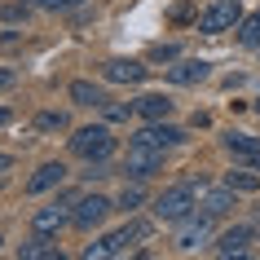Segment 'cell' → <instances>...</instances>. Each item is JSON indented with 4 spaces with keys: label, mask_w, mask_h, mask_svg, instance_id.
<instances>
[{
    "label": "cell",
    "mask_w": 260,
    "mask_h": 260,
    "mask_svg": "<svg viewBox=\"0 0 260 260\" xmlns=\"http://www.w3.org/2000/svg\"><path fill=\"white\" fill-rule=\"evenodd\" d=\"M71 150L80 154L84 164H106L110 154H115V137H110L106 123H88V128H80L71 137Z\"/></svg>",
    "instance_id": "obj_1"
},
{
    "label": "cell",
    "mask_w": 260,
    "mask_h": 260,
    "mask_svg": "<svg viewBox=\"0 0 260 260\" xmlns=\"http://www.w3.org/2000/svg\"><path fill=\"white\" fill-rule=\"evenodd\" d=\"M194 190H199L194 181H181V185L164 190L159 199H154V216H159V220H172V225H181L185 216H194V207H199Z\"/></svg>",
    "instance_id": "obj_2"
},
{
    "label": "cell",
    "mask_w": 260,
    "mask_h": 260,
    "mask_svg": "<svg viewBox=\"0 0 260 260\" xmlns=\"http://www.w3.org/2000/svg\"><path fill=\"white\" fill-rule=\"evenodd\" d=\"M146 234H150V225H146V220H128L123 230L106 234L102 243H88V247H84V260H102V256H123V251H128L133 243H141Z\"/></svg>",
    "instance_id": "obj_3"
},
{
    "label": "cell",
    "mask_w": 260,
    "mask_h": 260,
    "mask_svg": "<svg viewBox=\"0 0 260 260\" xmlns=\"http://www.w3.org/2000/svg\"><path fill=\"white\" fill-rule=\"evenodd\" d=\"M238 22H243V5H238V0H212L203 14H199V31H203V36L234 31Z\"/></svg>",
    "instance_id": "obj_4"
},
{
    "label": "cell",
    "mask_w": 260,
    "mask_h": 260,
    "mask_svg": "<svg viewBox=\"0 0 260 260\" xmlns=\"http://www.w3.org/2000/svg\"><path fill=\"white\" fill-rule=\"evenodd\" d=\"M110 199H102V194H84V199H75V212H71V225L75 230H93V225H102V220L110 216Z\"/></svg>",
    "instance_id": "obj_5"
},
{
    "label": "cell",
    "mask_w": 260,
    "mask_h": 260,
    "mask_svg": "<svg viewBox=\"0 0 260 260\" xmlns=\"http://www.w3.org/2000/svg\"><path fill=\"white\" fill-rule=\"evenodd\" d=\"M133 141H146V146H154V150H168V146H181L185 133H181L177 123H168V119H150Z\"/></svg>",
    "instance_id": "obj_6"
},
{
    "label": "cell",
    "mask_w": 260,
    "mask_h": 260,
    "mask_svg": "<svg viewBox=\"0 0 260 260\" xmlns=\"http://www.w3.org/2000/svg\"><path fill=\"white\" fill-rule=\"evenodd\" d=\"M159 168H164V150H154L146 141H133L128 146V172L133 177H154Z\"/></svg>",
    "instance_id": "obj_7"
},
{
    "label": "cell",
    "mask_w": 260,
    "mask_h": 260,
    "mask_svg": "<svg viewBox=\"0 0 260 260\" xmlns=\"http://www.w3.org/2000/svg\"><path fill=\"white\" fill-rule=\"evenodd\" d=\"M212 220H216V216H207V212H203V216H185V220H181V230H177V247H181V251H194L199 243H207Z\"/></svg>",
    "instance_id": "obj_8"
},
{
    "label": "cell",
    "mask_w": 260,
    "mask_h": 260,
    "mask_svg": "<svg viewBox=\"0 0 260 260\" xmlns=\"http://www.w3.org/2000/svg\"><path fill=\"white\" fill-rule=\"evenodd\" d=\"M102 75L110 84H141L146 80V67H141L137 57H110L106 67H102Z\"/></svg>",
    "instance_id": "obj_9"
},
{
    "label": "cell",
    "mask_w": 260,
    "mask_h": 260,
    "mask_svg": "<svg viewBox=\"0 0 260 260\" xmlns=\"http://www.w3.org/2000/svg\"><path fill=\"white\" fill-rule=\"evenodd\" d=\"M207 75H212V67H207L203 57H181L177 67H168V80L172 84H203Z\"/></svg>",
    "instance_id": "obj_10"
},
{
    "label": "cell",
    "mask_w": 260,
    "mask_h": 260,
    "mask_svg": "<svg viewBox=\"0 0 260 260\" xmlns=\"http://www.w3.org/2000/svg\"><path fill=\"white\" fill-rule=\"evenodd\" d=\"M67 207H71V199H57V203L40 207V212H36V230H40V234H57V230H62V225L71 220Z\"/></svg>",
    "instance_id": "obj_11"
},
{
    "label": "cell",
    "mask_w": 260,
    "mask_h": 260,
    "mask_svg": "<svg viewBox=\"0 0 260 260\" xmlns=\"http://www.w3.org/2000/svg\"><path fill=\"white\" fill-rule=\"evenodd\" d=\"M225 150L234 159H243V164H256L260 159V137H251V133H225Z\"/></svg>",
    "instance_id": "obj_12"
},
{
    "label": "cell",
    "mask_w": 260,
    "mask_h": 260,
    "mask_svg": "<svg viewBox=\"0 0 260 260\" xmlns=\"http://www.w3.org/2000/svg\"><path fill=\"white\" fill-rule=\"evenodd\" d=\"M62 181H67V168L62 164H40L36 177L27 181V194H44V190H53V185H62Z\"/></svg>",
    "instance_id": "obj_13"
},
{
    "label": "cell",
    "mask_w": 260,
    "mask_h": 260,
    "mask_svg": "<svg viewBox=\"0 0 260 260\" xmlns=\"http://www.w3.org/2000/svg\"><path fill=\"white\" fill-rule=\"evenodd\" d=\"M247 243H251V230L247 225H234V230H225L216 238V256H243Z\"/></svg>",
    "instance_id": "obj_14"
},
{
    "label": "cell",
    "mask_w": 260,
    "mask_h": 260,
    "mask_svg": "<svg viewBox=\"0 0 260 260\" xmlns=\"http://www.w3.org/2000/svg\"><path fill=\"white\" fill-rule=\"evenodd\" d=\"M18 256H22V260H36V256H49V260H53V256H62V251H57L53 234H40V230H36V238H27V243L18 247Z\"/></svg>",
    "instance_id": "obj_15"
},
{
    "label": "cell",
    "mask_w": 260,
    "mask_h": 260,
    "mask_svg": "<svg viewBox=\"0 0 260 260\" xmlns=\"http://www.w3.org/2000/svg\"><path fill=\"white\" fill-rule=\"evenodd\" d=\"M137 115L141 119H168L172 115V102L164 93H146V97H137Z\"/></svg>",
    "instance_id": "obj_16"
},
{
    "label": "cell",
    "mask_w": 260,
    "mask_h": 260,
    "mask_svg": "<svg viewBox=\"0 0 260 260\" xmlns=\"http://www.w3.org/2000/svg\"><path fill=\"white\" fill-rule=\"evenodd\" d=\"M234 194H238V190H230V185H216V190H207L203 212H207V216H225V212L234 207Z\"/></svg>",
    "instance_id": "obj_17"
},
{
    "label": "cell",
    "mask_w": 260,
    "mask_h": 260,
    "mask_svg": "<svg viewBox=\"0 0 260 260\" xmlns=\"http://www.w3.org/2000/svg\"><path fill=\"white\" fill-rule=\"evenodd\" d=\"M71 102H75V106H102L106 93H102L97 84H88V80H75L71 84Z\"/></svg>",
    "instance_id": "obj_18"
},
{
    "label": "cell",
    "mask_w": 260,
    "mask_h": 260,
    "mask_svg": "<svg viewBox=\"0 0 260 260\" xmlns=\"http://www.w3.org/2000/svg\"><path fill=\"white\" fill-rule=\"evenodd\" d=\"M225 185H230V190H238V194H251V190H260V172L256 168H238V172H225Z\"/></svg>",
    "instance_id": "obj_19"
},
{
    "label": "cell",
    "mask_w": 260,
    "mask_h": 260,
    "mask_svg": "<svg viewBox=\"0 0 260 260\" xmlns=\"http://www.w3.org/2000/svg\"><path fill=\"white\" fill-rule=\"evenodd\" d=\"M238 40H243L247 49H260V14H251V18L238 22Z\"/></svg>",
    "instance_id": "obj_20"
},
{
    "label": "cell",
    "mask_w": 260,
    "mask_h": 260,
    "mask_svg": "<svg viewBox=\"0 0 260 260\" xmlns=\"http://www.w3.org/2000/svg\"><path fill=\"white\" fill-rule=\"evenodd\" d=\"M36 128L40 133H62L67 128V115L62 110H44V115H36Z\"/></svg>",
    "instance_id": "obj_21"
},
{
    "label": "cell",
    "mask_w": 260,
    "mask_h": 260,
    "mask_svg": "<svg viewBox=\"0 0 260 260\" xmlns=\"http://www.w3.org/2000/svg\"><path fill=\"white\" fill-rule=\"evenodd\" d=\"M102 110H106V119L110 123H119V119H128V115H137V102H133V106H123V102H102Z\"/></svg>",
    "instance_id": "obj_22"
},
{
    "label": "cell",
    "mask_w": 260,
    "mask_h": 260,
    "mask_svg": "<svg viewBox=\"0 0 260 260\" xmlns=\"http://www.w3.org/2000/svg\"><path fill=\"white\" fill-rule=\"evenodd\" d=\"M141 203H146V190H141V185H123V194H119L123 212H133V207H141Z\"/></svg>",
    "instance_id": "obj_23"
},
{
    "label": "cell",
    "mask_w": 260,
    "mask_h": 260,
    "mask_svg": "<svg viewBox=\"0 0 260 260\" xmlns=\"http://www.w3.org/2000/svg\"><path fill=\"white\" fill-rule=\"evenodd\" d=\"M27 14H31V9L22 5V0H14V5H0V18H5V22H22Z\"/></svg>",
    "instance_id": "obj_24"
},
{
    "label": "cell",
    "mask_w": 260,
    "mask_h": 260,
    "mask_svg": "<svg viewBox=\"0 0 260 260\" xmlns=\"http://www.w3.org/2000/svg\"><path fill=\"white\" fill-rule=\"evenodd\" d=\"M36 5H40V9H57V14H62V9H80L84 0H36Z\"/></svg>",
    "instance_id": "obj_25"
},
{
    "label": "cell",
    "mask_w": 260,
    "mask_h": 260,
    "mask_svg": "<svg viewBox=\"0 0 260 260\" xmlns=\"http://www.w3.org/2000/svg\"><path fill=\"white\" fill-rule=\"evenodd\" d=\"M168 18H172V22L181 27V22H190V18H194V5H177V9H172Z\"/></svg>",
    "instance_id": "obj_26"
},
{
    "label": "cell",
    "mask_w": 260,
    "mask_h": 260,
    "mask_svg": "<svg viewBox=\"0 0 260 260\" xmlns=\"http://www.w3.org/2000/svg\"><path fill=\"white\" fill-rule=\"evenodd\" d=\"M172 57H177L172 44H154V62H172Z\"/></svg>",
    "instance_id": "obj_27"
},
{
    "label": "cell",
    "mask_w": 260,
    "mask_h": 260,
    "mask_svg": "<svg viewBox=\"0 0 260 260\" xmlns=\"http://www.w3.org/2000/svg\"><path fill=\"white\" fill-rule=\"evenodd\" d=\"M14 80H18L14 71H9V67H0V88H9V84H14Z\"/></svg>",
    "instance_id": "obj_28"
},
{
    "label": "cell",
    "mask_w": 260,
    "mask_h": 260,
    "mask_svg": "<svg viewBox=\"0 0 260 260\" xmlns=\"http://www.w3.org/2000/svg\"><path fill=\"white\" fill-rule=\"evenodd\" d=\"M9 168H14V159H9V154H0V172H9Z\"/></svg>",
    "instance_id": "obj_29"
},
{
    "label": "cell",
    "mask_w": 260,
    "mask_h": 260,
    "mask_svg": "<svg viewBox=\"0 0 260 260\" xmlns=\"http://www.w3.org/2000/svg\"><path fill=\"white\" fill-rule=\"evenodd\" d=\"M9 119H14V115H9V110H0V128H5V123H9Z\"/></svg>",
    "instance_id": "obj_30"
}]
</instances>
